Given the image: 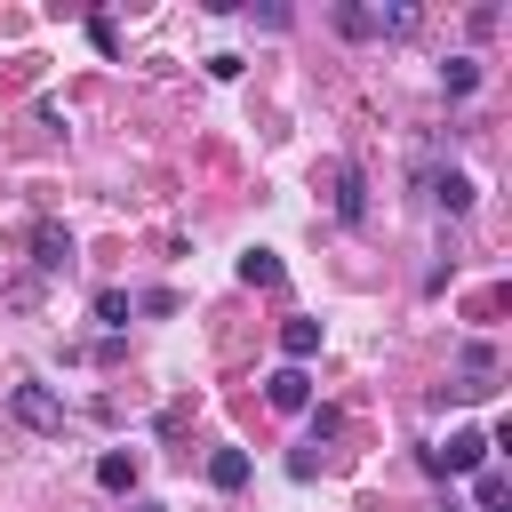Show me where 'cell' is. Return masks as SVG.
<instances>
[{"label":"cell","instance_id":"5","mask_svg":"<svg viewBox=\"0 0 512 512\" xmlns=\"http://www.w3.org/2000/svg\"><path fill=\"white\" fill-rule=\"evenodd\" d=\"M32 264H40V272H64V264H72V232H64L56 216L32 224Z\"/></svg>","mask_w":512,"mask_h":512},{"label":"cell","instance_id":"8","mask_svg":"<svg viewBox=\"0 0 512 512\" xmlns=\"http://www.w3.org/2000/svg\"><path fill=\"white\" fill-rule=\"evenodd\" d=\"M96 488L128 496V488H136V456H128V448H104V456H96Z\"/></svg>","mask_w":512,"mask_h":512},{"label":"cell","instance_id":"15","mask_svg":"<svg viewBox=\"0 0 512 512\" xmlns=\"http://www.w3.org/2000/svg\"><path fill=\"white\" fill-rule=\"evenodd\" d=\"M88 40H96V56H120V32H112V16H88Z\"/></svg>","mask_w":512,"mask_h":512},{"label":"cell","instance_id":"14","mask_svg":"<svg viewBox=\"0 0 512 512\" xmlns=\"http://www.w3.org/2000/svg\"><path fill=\"white\" fill-rule=\"evenodd\" d=\"M128 312H136L128 288H96V320H104V328H128Z\"/></svg>","mask_w":512,"mask_h":512},{"label":"cell","instance_id":"11","mask_svg":"<svg viewBox=\"0 0 512 512\" xmlns=\"http://www.w3.org/2000/svg\"><path fill=\"white\" fill-rule=\"evenodd\" d=\"M456 368H464V384H456V392H488V376H496V352H488V344H464V352H456Z\"/></svg>","mask_w":512,"mask_h":512},{"label":"cell","instance_id":"1","mask_svg":"<svg viewBox=\"0 0 512 512\" xmlns=\"http://www.w3.org/2000/svg\"><path fill=\"white\" fill-rule=\"evenodd\" d=\"M488 464V432H448V448H424V472L448 480V472H480Z\"/></svg>","mask_w":512,"mask_h":512},{"label":"cell","instance_id":"9","mask_svg":"<svg viewBox=\"0 0 512 512\" xmlns=\"http://www.w3.org/2000/svg\"><path fill=\"white\" fill-rule=\"evenodd\" d=\"M208 488H224V496L248 488V448H216V456H208Z\"/></svg>","mask_w":512,"mask_h":512},{"label":"cell","instance_id":"12","mask_svg":"<svg viewBox=\"0 0 512 512\" xmlns=\"http://www.w3.org/2000/svg\"><path fill=\"white\" fill-rule=\"evenodd\" d=\"M440 88H448V96H472V88H480V64H472V56H448V64H440Z\"/></svg>","mask_w":512,"mask_h":512},{"label":"cell","instance_id":"4","mask_svg":"<svg viewBox=\"0 0 512 512\" xmlns=\"http://www.w3.org/2000/svg\"><path fill=\"white\" fill-rule=\"evenodd\" d=\"M264 400H272V408H280V416H304V408H312V376H304V368H288V360H280V368H272V376H264Z\"/></svg>","mask_w":512,"mask_h":512},{"label":"cell","instance_id":"3","mask_svg":"<svg viewBox=\"0 0 512 512\" xmlns=\"http://www.w3.org/2000/svg\"><path fill=\"white\" fill-rule=\"evenodd\" d=\"M328 184H336V192H328V208H336L344 224H360V216H368V176H360L352 160H336V168H328Z\"/></svg>","mask_w":512,"mask_h":512},{"label":"cell","instance_id":"16","mask_svg":"<svg viewBox=\"0 0 512 512\" xmlns=\"http://www.w3.org/2000/svg\"><path fill=\"white\" fill-rule=\"evenodd\" d=\"M336 432H344V416H336V408H312V448H320V440H336Z\"/></svg>","mask_w":512,"mask_h":512},{"label":"cell","instance_id":"17","mask_svg":"<svg viewBox=\"0 0 512 512\" xmlns=\"http://www.w3.org/2000/svg\"><path fill=\"white\" fill-rule=\"evenodd\" d=\"M136 512H160V504H136Z\"/></svg>","mask_w":512,"mask_h":512},{"label":"cell","instance_id":"7","mask_svg":"<svg viewBox=\"0 0 512 512\" xmlns=\"http://www.w3.org/2000/svg\"><path fill=\"white\" fill-rule=\"evenodd\" d=\"M280 352H288V368H304L320 352V320H280Z\"/></svg>","mask_w":512,"mask_h":512},{"label":"cell","instance_id":"13","mask_svg":"<svg viewBox=\"0 0 512 512\" xmlns=\"http://www.w3.org/2000/svg\"><path fill=\"white\" fill-rule=\"evenodd\" d=\"M504 488H512V480H504L496 464H480V472H472V496H480V512H504Z\"/></svg>","mask_w":512,"mask_h":512},{"label":"cell","instance_id":"6","mask_svg":"<svg viewBox=\"0 0 512 512\" xmlns=\"http://www.w3.org/2000/svg\"><path fill=\"white\" fill-rule=\"evenodd\" d=\"M424 184H432V200H440L448 216H464V208H472V192H480V184H472L464 168H448V176H424Z\"/></svg>","mask_w":512,"mask_h":512},{"label":"cell","instance_id":"2","mask_svg":"<svg viewBox=\"0 0 512 512\" xmlns=\"http://www.w3.org/2000/svg\"><path fill=\"white\" fill-rule=\"evenodd\" d=\"M8 408H16V424H32V432H64V400H56L48 384H16Z\"/></svg>","mask_w":512,"mask_h":512},{"label":"cell","instance_id":"10","mask_svg":"<svg viewBox=\"0 0 512 512\" xmlns=\"http://www.w3.org/2000/svg\"><path fill=\"white\" fill-rule=\"evenodd\" d=\"M240 280H248V288H280V280H288V264H280L272 248H248V256H240Z\"/></svg>","mask_w":512,"mask_h":512}]
</instances>
